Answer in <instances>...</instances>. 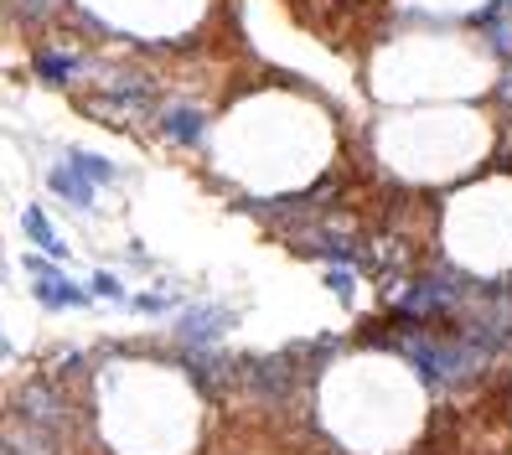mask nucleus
<instances>
[{
  "label": "nucleus",
  "instance_id": "obj_5",
  "mask_svg": "<svg viewBox=\"0 0 512 455\" xmlns=\"http://www.w3.org/2000/svg\"><path fill=\"white\" fill-rule=\"evenodd\" d=\"M47 187L57 192V197H68V202H78V207H94V181H88L73 161H63L52 176H47Z\"/></svg>",
  "mask_w": 512,
  "mask_h": 455
},
{
  "label": "nucleus",
  "instance_id": "obj_10",
  "mask_svg": "<svg viewBox=\"0 0 512 455\" xmlns=\"http://www.w3.org/2000/svg\"><path fill=\"white\" fill-rule=\"evenodd\" d=\"M326 285H331V295H337L342 306H352V295H357V280H352V269H331V275H326Z\"/></svg>",
  "mask_w": 512,
  "mask_h": 455
},
{
  "label": "nucleus",
  "instance_id": "obj_7",
  "mask_svg": "<svg viewBox=\"0 0 512 455\" xmlns=\"http://www.w3.org/2000/svg\"><path fill=\"white\" fill-rule=\"evenodd\" d=\"M161 130H166L176 145H197V135H202V114H197V109H171V114L161 119Z\"/></svg>",
  "mask_w": 512,
  "mask_h": 455
},
{
  "label": "nucleus",
  "instance_id": "obj_6",
  "mask_svg": "<svg viewBox=\"0 0 512 455\" xmlns=\"http://www.w3.org/2000/svg\"><path fill=\"white\" fill-rule=\"evenodd\" d=\"M21 228H26V238H32L42 254H57V259L68 254V244H63V238L52 233V223L42 218V207H26V212H21Z\"/></svg>",
  "mask_w": 512,
  "mask_h": 455
},
{
  "label": "nucleus",
  "instance_id": "obj_13",
  "mask_svg": "<svg viewBox=\"0 0 512 455\" xmlns=\"http://www.w3.org/2000/svg\"><path fill=\"white\" fill-rule=\"evenodd\" d=\"M130 306H135V311H166V300H161V295H135Z\"/></svg>",
  "mask_w": 512,
  "mask_h": 455
},
{
  "label": "nucleus",
  "instance_id": "obj_3",
  "mask_svg": "<svg viewBox=\"0 0 512 455\" xmlns=\"http://www.w3.org/2000/svg\"><path fill=\"white\" fill-rule=\"evenodd\" d=\"M223 326H233V316L223 306H192V311H182V326L176 331H182V342H192V347H213Z\"/></svg>",
  "mask_w": 512,
  "mask_h": 455
},
{
  "label": "nucleus",
  "instance_id": "obj_14",
  "mask_svg": "<svg viewBox=\"0 0 512 455\" xmlns=\"http://www.w3.org/2000/svg\"><path fill=\"white\" fill-rule=\"evenodd\" d=\"M497 99H502V104H512V68H507V73H502V83H497Z\"/></svg>",
  "mask_w": 512,
  "mask_h": 455
},
{
  "label": "nucleus",
  "instance_id": "obj_4",
  "mask_svg": "<svg viewBox=\"0 0 512 455\" xmlns=\"http://www.w3.org/2000/svg\"><path fill=\"white\" fill-rule=\"evenodd\" d=\"M244 378L254 383V393L259 399H285L290 393V357H264V362H254V368H244Z\"/></svg>",
  "mask_w": 512,
  "mask_h": 455
},
{
  "label": "nucleus",
  "instance_id": "obj_1",
  "mask_svg": "<svg viewBox=\"0 0 512 455\" xmlns=\"http://www.w3.org/2000/svg\"><path fill=\"white\" fill-rule=\"evenodd\" d=\"M26 275H37V285H32V295L42 300V306H68V311H78V306H88L94 300V290H78L68 275H57V269H47L42 259H26Z\"/></svg>",
  "mask_w": 512,
  "mask_h": 455
},
{
  "label": "nucleus",
  "instance_id": "obj_9",
  "mask_svg": "<svg viewBox=\"0 0 512 455\" xmlns=\"http://www.w3.org/2000/svg\"><path fill=\"white\" fill-rule=\"evenodd\" d=\"M68 161H73L88 181H114V166H109V161H99V156H88V150H73Z\"/></svg>",
  "mask_w": 512,
  "mask_h": 455
},
{
  "label": "nucleus",
  "instance_id": "obj_11",
  "mask_svg": "<svg viewBox=\"0 0 512 455\" xmlns=\"http://www.w3.org/2000/svg\"><path fill=\"white\" fill-rule=\"evenodd\" d=\"M57 6H63V0H16V16L21 21H47Z\"/></svg>",
  "mask_w": 512,
  "mask_h": 455
},
{
  "label": "nucleus",
  "instance_id": "obj_12",
  "mask_svg": "<svg viewBox=\"0 0 512 455\" xmlns=\"http://www.w3.org/2000/svg\"><path fill=\"white\" fill-rule=\"evenodd\" d=\"M94 295H99V300H125V285H119L114 275H104V269H99V275H94Z\"/></svg>",
  "mask_w": 512,
  "mask_h": 455
},
{
  "label": "nucleus",
  "instance_id": "obj_2",
  "mask_svg": "<svg viewBox=\"0 0 512 455\" xmlns=\"http://www.w3.org/2000/svg\"><path fill=\"white\" fill-rule=\"evenodd\" d=\"M16 409H21V419L32 424V430L42 435V440H52L57 435V399H52V388L47 383H26L21 393H16Z\"/></svg>",
  "mask_w": 512,
  "mask_h": 455
},
{
  "label": "nucleus",
  "instance_id": "obj_8",
  "mask_svg": "<svg viewBox=\"0 0 512 455\" xmlns=\"http://www.w3.org/2000/svg\"><path fill=\"white\" fill-rule=\"evenodd\" d=\"M32 68H37L47 83H63L78 63H73V57H63V52H37V63H32Z\"/></svg>",
  "mask_w": 512,
  "mask_h": 455
}]
</instances>
